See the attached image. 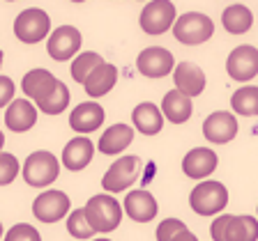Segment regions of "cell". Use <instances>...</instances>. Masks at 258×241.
Returning <instances> with one entry per match:
<instances>
[{
	"label": "cell",
	"instance_id": "cell-1",
	"mask_svg": "<svg viewBox=\"0 0 258 241\" xmlns=\"http://www.w3.org/2000/svg\"><path fill=\"white\" fill-rule=\"evenodd\" d=\"M86 218L90 223V227L95 232H113L122 220V207L113 195L108 193H99V195H92L86 202Z\"/></svg>",
	"mask_w": 258,
	"mask_h": 241
},
{
	"label": "cell",
	"instance_id": "cell-2",
	"mask_svg": "<svg viewBox=\"0 0 258 241\" xmlns=\"http://www.w3.org/2000/svg\"><path fill=\"white\" fill-rule=\"evenodd\" d=\"M212 241H258V218L221 214L210 227Z\"/></svg>",
	"mask_w": 258,
	"mask_h": 241
},
{
	"label": "cell",
	"instance_id": "cell-3",
	"mask_svg": "<svg viewBox=\"0 0 258 241\" xmlns=\"http://www.w3.org/2000/svg\"><path fill=\"white\" fill-rule=\"evenodd\" d=\"M173 35L184 46H196V44L208 42L215 35V23L203 12H187L177 16L173 23Z\"/></svg>",
	"mask_w": 258,
	"mask_h": 241
},
{
	"label": "cell",
	"instance_id": "cell-4",
	"mask_svg": "<svg viewBox=\"0 0 258 241\" xmlns=\"http://www.w3.org/2000/svg\"><path fill=\"white\" fill-rule=\"evenodd\" d=\"M21 172H23V179H26L28 186L44 188L58 179L60 161L55 159V154H51V152H46V150L32 152L26 159V163H23Z\"/></svg>",
	"mask_w": 258,
	"mask_h": 241
},
{
	"label": "cell",
	"instance_id": "cell-5",
	"mask_svg": "<svg viewBox=\"0 0 258 241\" xmlns=\"http://www.w3.org/2000/svg\"><path fill=\"white\" fill-rule=\"evenodd\" d=\"M228 204V188L221 182H201L189 193V207L199 216H215Z\"/></svg>",
	"mask_w": 258,
	"mask_h": 241
},
{
	"label": "cell",
	"instance_id": "cell-6",
	"mask_svg": "<svg viewBox=\"0 0 258 241\" xmlns=\"http://www.w3.org/2000/svg\"><path fill=\"white\" fill-rule=\"evenodd\" d=\"M14 35L23 44H37L51 35V19L39 7H28L14 19Z\"/></svg>",
	"mask_w": 258,
	"mask_h": 241
},
{
	"label": "cell",
	"instance_id": "cell-7",
	"mask_svg": "<svg viewBox=\"0 0 258 241\" xmlns=\"http://www.w3.org/2000/svg\"><path fill=\"white\" fill-rule=\"evenodd\" d=\"M141 175V159L134 154L129 156H120L115 163H111L106 172L102 177V188L111 195V193H120L127 191L132 184L139 179Z\"/></svg>",
	"mask_w": 258,
	"mask_h": 241
},
{
	"label": "cell",
	"instance_id": "cell-8",
	"mask_svg": "<svg viewBox=\"0 0 258 241\" xmlns=\"http://www.w3.org/2000/svg\"><path fill=\"white\" fill-rule=\"evenodd\" d=\"M70 195L58 188H48V191L39 193L35 202H32V214L39 223H55V220L64 218L70 214Z\"/></svg>",
	"mask_w": 258,
	"mask_h": 241
},
{
	"label": "cell",
	"instance_id": "cell-9",
	"mask_svg": "<svg viewBox=\"0 0 258 241\" xmlns=\"http://www.w3.org/2000/svg\"><path fill=\"white\" fill-rule=\"evenodd\" d=\"M175 5L168 3V0H155V3H148V5L141 10V30L148 32V35H164L168 28H173L175 23Z\"/></svg>",
	"mask_w": 258,
	"mask_h": 241
},
{
	"label": "cell",
	"instance_id": "cell-10",
	"mask_svg": "<svg viewBox=\"0 0 258 241\" xmlns=\"http://www.w3.org/2000/svg\"><path fill=\"white\" fill-rule=\"evenodd\" d=\"M136 69L145 78H164L175 69V60L171 51H166L164 46H148L136 58Z\"/></svg>",
	"mask_w": 258,
	"mask_h": 241
},
{
	"label": "cell",
	"instance_id": "cell-11",
	"mask_svg": "<svg viewBox=\"0 0 258 241\" xmlns=\"http://www.w3.org/2000/svg\"><path fill=\"white\" fill-rule=\"evenodd\" d=\"M81 44H83V37L74 26H60L48 35L46 51L55 62H64V60H72L79 53Z\"/></svg>",
	"mask_w": 258,
	"mask_h": 241
},
{
	"label": "cell",
	"instance_id": "cell-12",
	"mask_svg": "<svg viewBox=\"0 0 258 241\" xmlns=\"http://www.w3.org/2000/svg\"><path fill=\"white\" fill-rule=\"evenodd\" d=\"M226 71L233 80H251L258 74V48L251 44H242L233 48L226 58Z\"/></svg>",
	"mask_w": 258,
	"mask_h": 241
},
{
	"label": "cell",
	"instance_id": "cell-13",
	"mask_svg": "<svg viewBox=\"0 0 258 241\" xmlns=\"http://www.w3.org/2000/svg\"><path fill=\"white\" fill-rule=\"evenodd\" d=\"M122 209H124V214L132 220H136V223H150L157 216V211H159L155 195H152L150 191H145V188L129 191L127 195H124Z\"/></svg>",
	"mask_w": 258,
	"mask_h": 241
},
{
	"label": "cell",
	"instance_id": "cell-14",
	"mask_svg": "<svg viewBox=\"0 0 258 241\" xmlns=\"http://www.w3.org/2000/svg\"><path fill=\"white\" fill-rule=\"evenodd\" d=\"M203 136L215 145L231 143L237 136V119L235 115L226 110H217L212 115H208V119L203 122Z\"/></svg>",
	"mask_w": 258,
	"mask_h": 241
},
{
	"label": "cell",
	"instance_id": "cell-15",
	"mask_svg": "<svg viewBox=\"0 0 258 241\" xmlns=\"http://www.w3.org/2000/svg\"><path fill=\"white\" fill-rule=\"evenodd\" d=\"M173 80H175V90L182 92L184 96H199L205 90V74L199 64L194 62H180L173 69Z\"/></svg>",
	"mask_w": 258,
	"mask_h": 241
},
{
	"label": "cell",
	"instance_id": "cell-16",
	"mask_svg": "<svg viewBox=\"0 0 258 241\" xmlns=\"http://www.w3.org/2000/svg\"><path fill=\"white\" fill-rule=\"evenodd\" d=\"M217 163H219V159L210 147H194L191 152L184 154L182 170L191 179H205L217 170Z\"/></svg>",
	"mask_w": 258,
	"mask_h": 241
},
{
	"label": "cell",
	"instance_id": "cell-17",
	"mask_svg": "<svg viewBox=\"0 0 258 241\" xmlns=\"http://www.w3.org/2000/svg\"><path fill=\"white\" fill-rule=\"evenodd\" d=\"M37 122V108L28 99H14L5 110V127L14 134H26Z\"/></svg>",
	"mask_w": 258,
	"mask_h": 241
},
{
	"label": "cell",
	"instance_id": "cell-18",
	"mask_svg": "<svg viewBox=\"0 0 258 241\" xmlns=\"http://www.w3.org/2000/svg\"><path fill=\"white\" fill-rule=\"evenodd\" d=\"M58 85V78L48 69H30L21 80V90L28 96V101H42L46 99Z\"/></svg>",
	"mask_w": 258,
	"mask_h": 241
},
{
	"label": "cell",
	"instance_id": "cell-19",
	"mask_svg": "<svg viewBox=\"0 0 258 241\" xmlns=\"http://www.w3.org/2000/svg\"><path fill=\"white\" fill-rule=\"evenodd\" d=\"M95 156V145L88 136H76L62 150V166L72 172H79L88 166Z\"/></svg>",
	"mask_w": 258,
	"mask_h": 241
},
{
	"label": "cell",
	"instance_id": "cell-20",
	"mask_svg": "<svg viewBox=\"0 0 258 241\" xmlns=\"http://www.w3.org/2000/svg\"><path fill=\"white\" fill-rule=\"evenodd\" d=\"M104 124V108L97 101H83L72 110L70 127L76 134H92Z\"/></svg>",
	"mask_w": 258,
	"mask_h": 241
},
{
	"label": "cell",
	"instance_id": "cell-21",
	"mask_svg": "<svg viewBox=\"0 0 258 241\" xmlns=\"http://www.w3.org/2000/svg\"><path fill=\"white\" fill-rule=\"evenodd\" d=\"M132 122L134 129L143 136H157L164 127V115H161V108L155 106L152 101H143L132 110Z\"/></svg>",
	"mask_w": 258,
	"mask_h": 241
},
{
	"label": "cell",
	"instance_id": "cell-22",
	"mask_svg": "<svg viewBox=\"0 0 258 241\" xmlns=\"http://www.w3.org/2000/svg\"><path fill=\"white\" fill-rule=\"evenodd\" d=\"M132 140H134V129L129 124H113V127H108L102 134V138L97 143V150L108 156L120 154V152H124L132 145Z\"/></svg>",
	"mask_w": 258,
	"mask_h": 241
},
{
	"label": "cell",
	"instance_id": "cell-23",
	"mask_svg": "<svg viewBox=\"0 0 258 241\" xmlns=\"http://www.w3.org/2000/svg\"><path fill=\"white\" fill-rule=\"evenodd\" d=\"M115 83H118V67L104 62L88 76L86 83H83V87H86V94L92 96V101H95L97 96L108 94V92L115 87Z\"/></svg>",
	"mask_w": 258,
	"mask_h": 241
},
{
	"label": "cell",
	"instance_id": "cell-24",
	"mask_svg": "<svg viewBox=\"0 0 258 241\" xmlns=\"http://www.w3.org/2000/svg\"><path fill=\"white\" fill-rule=\"evenodd\" d=\"M194 112V103L189 96H184L182 92L171 90L164 94L161 99V115L168 119L171 124H184Z\"/></svg>",
	"mask_w": 258,
	"mask_h": 241
},
{
	"label": "cell",
	"instance_id": "cell-25",
	"mask_svg": "<svg viewBox=\"0 0 258 241\" xmlns=\"http://www.w3.org/2000/svg\"><path fill=\"white\" fill-rule=\"evenodd\" d=\"M221 26L231 35H244L253 26V14L247 5H228L221 14Z\"/></svg>",
	"mask_w": 258,
	"mask_h": 241
},
{
	"label": "cell",
	"instance_id": "cell-26",
	"mask_svg": "<svg viewBox=\"0 0 258 241\" xmlns=\"http://www.w3.org/2000/svg\"><path fill=\"white\" fill-rule=\"evenodd\" d=\"M231 106L237 115L244 117H256L258 115V87L256 85H244L237 92H233Z\"/></svg>",
	"mask_w": 258,
	"mask_h": 241
},
{
	"label": "cell",
	"instance_id": "cell-27",
	"mask_svg": "<svg viewBox=\"0 0 258 241\" xmlns=\"http://www.w3.org/2000/svg\"><path fill=\"white\" fill-rule=\"evenodd\" d=\"M104 64V58L95 51H86V53H79L74 60H72V78L76 83H86V78L92 74V71Z\"/></svg>",
	"mask_w": 258,
	"mask_h": 241
},
{
	"label": "cell",
	"instance_id": "cell-28",
	"mask_svg": "<svg viewBox=\"0 0 258 241\" xmlns=\"http://www.w3.org/2000/svg\"><path fill=\"white\" fill-rule=\"evenodd\" d=\"M70 106V87L64 85L62 80H58V85L46 99L37 101V108L44 112V115H60L64 108Z\"/></svg>",
	"mask_w": 258,
	"mask_h": 241
},
{
	"label": "cell",
	"instance_id": "cell-29",
	"mask_svg": "<svg viewBox=\"0 0 258 241\" xmlns=\"http://www.w3.org/2000/svg\"><path fill=\"white\" fill-rule=\"evenodd\" d=\"M67 232H70L74 239H90L95 234V230L90 227L86 218V209H74L70 216H67Z\"/></svg>",
	"mask_w": 258,
	"mask_h": 241
},
{
	"label": "cell",
	"instance_id": "cell-30",
	"mask_svg": "<svg viewBox=\"0 0 258 241\" xmlns=\"http://www.w3.org/2000/svg\"><path fill=\"white\" fill-rule=\"evenodd\" d=\"M21 166H19V159L14 154H7V152H0V186H7L16 179Z\"/></svg>",
	"mask_w": 258,
	"mask_h": 241
},
{
	"label": "cell",
	"instance_id": "cell-31",
	"mask_svg": "<svg viewBox=\"0 0 258 241\" xmlns=\"http://www.w3.org/2000/svg\"><path fill=\"white\" fill-rule=\"evenodd\" d=\"M5 241H42V234L37 232L35 225L19 223L5 232Z\"/></svg>",
	"mask_w": 258,
	"mask_h": 241
},
{
	"label": "cell",
	"instance_id": "cell-32",
	"mask_svg": "<svg viewBox=\"0 0 258 241\" xmlns=\"http://www.w3.org/2000/svg\"><path fill=\"white\" fill-rule=\"evenodd\" d=\"M182 230H187V225L180 218H164L157 225V241H173Z\"/></svg>",
	"mask_w": 258,
	"mask_h": 241
},
{
	"label": "cell",
	"instance_id": "cell-33",
	"mask_svg": "<svg viewBox=\"0 0 258 241\" xmlns=\"http://www.w3.org/2000/svg\"><path fill=\"white\" fill-rule=\"evenodd\" d=\"M14 80L10 78V76H0V108L10 106L12 101H14Z\"/></svg>",
	"mask_w": 258,
	"mask_h": 241
},
{
	"label": "cell",
	"instance_id": "cell-34",
	"mask_svg": "<svg viewBox=\"0 0 258 241\" xmlns=\"http://www.w3.org/2000/svg\"><path fill=\"white\" fill-rule=\"evenodd\" d=\"M173 241H199V236H196V234H194V232L187 227V230H182Z\"/></svg>",
	"mask_w": 258,
	"mask_h": 241
},
{
	"label": "cell",
	"instance_id": "cell-35",
	"mask_svg": "<svg viewBox=\"0 0 258 241\" xmlns=\"http://www.w3.org/2000/svg\"><path fill=\"white\" fill-rule=\"evenodd\" d=\"M3 147H5V134L0 131V152H3Z\"/></svg>",
	"mask_w": 258,
	"mask_h": 241
},
{
	"label": "cell",
	"instance_id": "cell-36",
	"mask_svg": "<svg viewBox=\"0 0 258 241\" xmlns=\"http://www.w3.org/2000/svg\"><path fill=\"white\" fill-rule=\"evenodd\" d=\"M3 58H5V55H3V48H0V67H3V62H5Z\"/></svg>",
	"mask_w": 258,
	"mask_h": 241
},
{
	"label": "cell",
	"instance_id": "cell-37",
	"mask_svg": "<svg viewBox=\"0 0 258 241\" xmlns=\"http://www.w3.org/2000/svg\"><path fill=\"white\" fill-rule=\"evenodd\" d=\"M3 234H5V230H3V223H0V236H3Z\"/></svg>",
	"mask_w": 258,
	"mask_h": 241
},
{
	"label": "cell",
	"instance_id": "cell-38",
	"mask_svg": "<svg viewBox=\"0 0 258 241\" xmlns=\"http://www.w3.org/2000/svg\"><path fill=\"white\" fill-rule=\"evenodd\" d=\"M92 241H111V239H104V236H102V239H92Z\"/></svg>",
	"mask_w": 258,
	"mask_h": 241
},
{
	"label": "cell",
	"instance_id": "cell-39",
	"mask_svg": "<svg viewBox=\"0 0 258 241\" xmlns=\"http://www.w3.org/2000/svg\"><path fill=\"white\" fill-rule=\"evenodd\" d=\"M256 209H258V207H256Z\"/></svg>",
	"mask_w": 258,
	"mask_h": 241
}]
</instances>
